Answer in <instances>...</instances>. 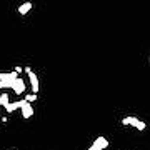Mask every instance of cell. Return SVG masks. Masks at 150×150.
Segmentation results:
<instances>
[{
  "label": "cell",
  "instance_id": "1",
  "mask_svg": "<svg viewBox=\"0 0 150 150\" xmlns=\"http://www.w3.org/2000/svg\"><path fill=\"white\" fill-rule=\"evenodd\" d=\"M12 90L15 92L17 95L23 93V90H25V83H23V80H22V79H17V80L13 82V85H12Z\"/></svg>",
  "mask_w": 150,
  "mask_h": 150
},
{
  "label": "cell",
  "instance_id": "2",
  "mask_svg": "<svg viewBox=\"0 0 150 150\" xmlns=\"http://www.w3.org/2000/svg\"><path fill=\"white\" fill-rule=\"evenodd\" d=\"M92 145H95L98 150H103V149H107V147H108V140L105 139V137H97L95 142H93Z\"/></svg>",
  "mask_w": 150,
  "mask_h": 150
},
{
  "label": "cell",
  "instance_id": "3",
  "mask_svg": "<svg viewBox=\"0 0 150 150\" xmlns=\"http://www.w3.org/2000/svg\"><path fill=\"white\" fill-rule=\"evenodd\" d=\"M28 79H30V83H32V90L33 93L37 95V92H38V79H37V75L33 74V72H28Z\"/></svg>",
  "mask_w": 150,
  "mask_h": 150
},
{
  "label": "cell",
  "instance_id": "4",
  "mask_svg": "<svg viewBox=\"0 0 150 150\" xmlns=\"http://www.w3.org/2000/svg\"><path fill=\"white\" fill-rule=\"evenodd\" d=\"M22 115H23V118H30L33 115V108L30 107V103H25L22 107Z\"/></svg>",
  "mask_w": 150,
  "mask_h": 150
},
{
  "label": "cell",
  "instance_id": "5",
  "mask_svg": "<svg viewBox=\"0 0 150 150\" xmlns=\"http://www.w3.org/2000/svg\"><path fill=\"white\" fill-rule=\"evenodd\" d=\"M139 123V118L137 117H125L122 118V125H132V127H135Z\"/></svg>",
  "mask_w": 150,
  "mask_h": 150
},
{
  "label": "cell",
  "instance_id": "6",
  "mask_svg": "<svg viewBox=\"0 0 150 150\" xmlns=\"http://www.w3.org/2000/svg\"><path fill=\"white\" fill-rule=\"evenodd\" d=\"M30 8H32V4H30V2H25L23 5L18 7V13H20V15H25L27 12H30Z\"/></svg>",
  "mask_w": 150,
  "mask_h": 150
},
{
  "label": "cell",
  "instance_id": "7",
  "mask_svg": "<svg viewBox=\"0 0 150 150\" xmlns=\"http://www.w3.org/2000/svg\"><path fill=\"white\" fill-rule=\"evenodd\" d=\"M0 103H2L4 107L10 103V102H8V95H7V93H2V95H0Z\"/></svg>",
  "mask_w": 150,
  "mask_h": 150
},
{
  "label": "cell",
  "instance_id": "8",
  "mask_svg": "<svg viewBox=\"0 0 150 150\" xmlns=\"http://www.w3.org/2000/svg\"><path fill=\"white\" fill-rule=\"evenodd\" d=\"M135 129H137V130H145V129H147V123L142 122V120H139V123L135 125Z\"/></svg>",
  "mask_w": 150,
  "mask_h": 150
},
{
  "label": "cell",
  "instance_id": "9",
  "mask_svg": "<svg viewBox=\"0 0 150 150\" xmlns=\"http://www.w3.org/2000/svg\"><path fill=\"white\" fill-rule=\"evenodd\" d=\"M33 100H37V95H35V93H30V95L25 97V102H27V103L33 102Z\"/></svg>",
  "mask_w": 150,
  "mask_h": 150
},
{
  "label": "cell",
  "instance_id": "10",
  "mask_svg": "<svg viewBox=\"0 0 150 150\" xmlns=\"http://www.w3.org/2000/svg\"><path fill=\"white\" fill-rule=\"evenodd\" d=\"M88 150H98V149H97L95 145H90V147H88Z\"/></svg>",
  "mask_w": 150,
  "mask_h": 150
},
{
  "label": "cell",
  "instance_id": "11",
  "mask_svg": "<svg viewBox=\"0 0 150 150\" xmlns=\"http://www.w3.org/2000/svg\"><path fill=\"white\" fill-rule=\"evenodd\" d=\"M0 107H2V103H0Z\"/></svg>",
  "mask_w": 150,
  "mask_h": 150
}]
</instances>
